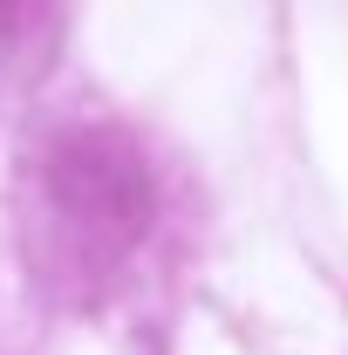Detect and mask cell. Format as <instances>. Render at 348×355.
Returning a JSON list of instances; mask_svg holds the SVG:
<instances>
[{
    "mask_svg": "<svg viewBox=\"0 0 348 355\" xmlns=\"http://www.w3.org/2000/svg\"><path fill=\"white\" fill-rule=\"evenodd\" d=\"M48 191L69 205V219L82 232H110L116 246L143 225V171H137L123 137H76L55 150V178Z\"/></svg>",
    "mask_w": 348,
    "mask_h": 355,
    "instance_id": "obj_1",
    "label": "cell"
}]
</instances>
